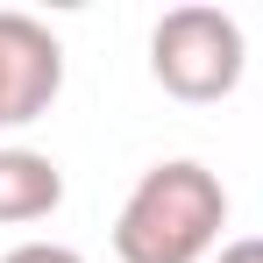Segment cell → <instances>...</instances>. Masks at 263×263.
I'll return each instance as SVG.
<instances>
[{
    "label": "cell",
    "instance_id": "5b68a950",
    "mask_svg": "<svg viewBox=\"0 0 263 263\" xmlns=\"http://www.w3.org/2000/svg\"><path fill=\"white\" fill-rule=\"evenodd\" d=\"M0 263H86V256L64 249V242H22V249H7Z\"/></svg>",
    "mask_w": 263,
    "mask_h": 263
},
{
    "label": "cell",
    "instance_id": "7a4b0ae2",
    "mask_svg": "<svg viewBox=\"0 0 263 263\" xmlns=\"http://www.w3.org/2000/svg\"><path fill=\"white\" fill-rule=\"evenodd\" d=\"M242 64H249V43L228 7H171L149 29V79L185 107L228 100L242 86Z\"/></svg>",
    "mask_w": 263,
    "mask_h": 263
},
{
    "label": "cell",
    "instance_id": "277c9868",
    "mask_svg": "<svg viewBox=\"0 0 263 263\" xmlns=\"http://www.w3.org/2000/svg\"><path fill=\"white\" fill-rule=\"evenodd\" d=\"M64 206V171L43 149H0V228H29Z\"/></svg>",
    "mask_w": 263,
    "mask_h": 263
},
{
    "label": "cell",
    "instance_id": "6da1fadb",
    "mask_svg": "<svg viewBox=\"0 0 263 263\" xmlns=\"http://www.w3.org/2000/svg\"><path fill=\"white\" fill-rule=\"evenodd\" d=\"M228 228V185L192 157H171L135 178L114 214V256L121 263H199Z\"/></svg>",
    "mask_w": 263,
    "mask_h": 263
},
{
    "label": "cell",
    "instance_id": "8992f818",
    "mask_svg": "<svg viewBox=\"0 0 263 263\" xmlns=\"http://www.w3.org/2000/svg\"><path fill=\"white\" fill-rule=\"evenodd\" d=\"M220 263H263V235H242V242H228Z\"/></svg>",
    "mask_w": 263,
    "mask_h": 263
},
{
    "label": "cell",
    "instance_id": "3957f363",
    "mask_svg": "<svg viewBox=\"0 0 263 263\" xmlns=\"http://www.w3.org/2000/svg\"><path fill=\"white\" fill-rule=\"evenodd\" d=\"M64 92V43L50 36L36 14L0 7V128L43 121Z\"/></svg>",
    "mask_w": 263,
    "mask_h": 263
}]
</instances>
